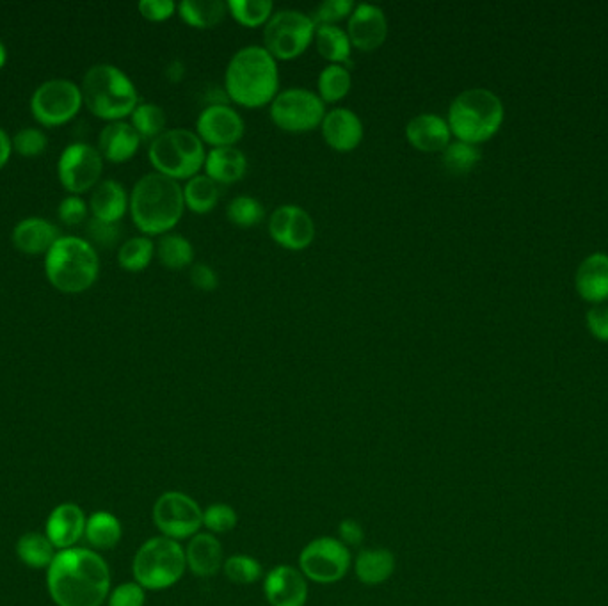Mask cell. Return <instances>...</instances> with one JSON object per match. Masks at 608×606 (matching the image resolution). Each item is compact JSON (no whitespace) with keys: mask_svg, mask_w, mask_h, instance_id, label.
I'll return each mask as SVG.
<instances>
[{"mask_svg":"<svg viewBox=\"0 0 608 606\" xmlns=\"http://www.w3.org/2000/svg\"><path fill=\"white\" fill-rule=\"evenodd\" d=\"M48 592L57 606H102L109 596L111 573L91 550L59 551L48 567Z\"/></svg>","mask_w":608,"mask_h":606,"instance_id":"obj_1","label":"cell"},{"mask_svg":"<svg viewBox=\"0 0 608 606\" xmlns=\"http://www.w3.org/2000/svg\"><path fill=\"white\" fill-rule=\"evenodd\" d=\"M224 91L230 102L260 109L271 105L280 93L278 61L265 50L264 45H248L233 54L224 72Z\"/></svg>","mask_w":608,"mask_h":606,"instance_id":"obj_2","label":"cell"},{"mask_svg":"<svg viewBox=\"0 0 608 606\" xmlns=\"http://www.w3.org/2000/svg\"><path fill=\"white\" fill-rule=\"evenodd\" d=\"M128 210L137 230L146 237L166 235L184 216V189L168 176L148 173L130 192Z\"/></svg>","mask_w":608,"mask_h":606,"instance_id":"obj_3","label":"cell"},{"mask_svg":"<svg viewBox=\"0 0 608 606\" xmlns=\"http://www.w3.org/2000/svg\"><path fill=\"white\" fill-rule=\"evenodd\" d=\"M82 102L100 120L123 121L139 105L136 86L127 73L112 64L91 66L82 84Z\"/></svg>","mask_w":608,"mask_h":606,"instance_id":"obj_4","label":"cell"},{"mask_svg":"<svg viewBox=\"0 0 608 606\" xmlns=\"http://www.w3.org/2000/svg\"><path fill=\"white\" fill-rule=\"evenodd\" d=\"M447 123L456 141L486 143L504 123L502 100L489 89H466L450 102Z\"/></svg>","mask_w":608,"mask_h":606,"instance_id":"obj_5","label":"cell"},{"mask_svg":"<svg viewBox=\"0 0 608 606\" xmlns=\"http://www.w3.org/2000/svg\"><path fill=\"white\" fill-rule=\"evenodd\" d=\"M45 272L52 287L64 294H80L98 280L100 258L88 240L61 237L45 256Z\"/></svg>","mask_w":608,"mask_h":606,"instance_id":"obj_6","label":"cell"},{"mask_svg":"<svg viewBox=\"0 0 608 606\" xmlns=\"http://www.w3.org/2000/svg\"><path fill=\"white\" fill-rule=\"evenodd\" d=\"M207 148L189 128H169L148 148V159L155 173L171 180H191L205 168Z\"/></svg>","mask_w":608,"mask_h":606,"instance_id":"obj_7","label":"cell"},{"mask_svg":"<svg viewBox=\"0 0 608 606\" xmlns=\"http://www.w3.org/2000/svg\"><path fill=\"white\" fill-rule=\"evenodd\" d=\"M187 562L185 550L178 541L164 535L148 539L137 550L132 564L136 582L144 591H164L182 580Z\"/></svg>","mask_w":608,"mask_h":606,"instance_id":"obj_8","label":"cell"},{"mask_svg":"<svg viewBox=\"0 0 608 606\" xmlns=\"http://www.w3.org/2000/svg\"><path fill=\"white\" fill-rule=\"evenodd\" d=\"M312 15L299 9H278L264 25V48L276 61L303 56L315 40Z\"/></svg>","mask_w":608,"mask_h":606,"instance_id":"obj_9","label":"cell"},{"mask_svg":"<svg viewBox=\"0 0 608 606\" xmlns=\"http://www.w3.org/2000/svg\"><path fill=\"white\" fill-rule=\"evenodd\" d=\"M269 116L283 132L304 134L320 127L326 116V104L312 89H283L269 105Z\"/></svg>","mask_w":608,"mask_h":606,"instance_id":"obj_10","label":"cell"},{"mask_svg":"<svg viewBox=\"0 0 608 606\" xmlns=\"http://www.w3.org/2000/svg\"><path fill=\"white\" fill-rule=\"evenodd\" d=\"M351 551L340 539L317 537L306 544L299 555V571L310 582H340L351 567Z\"/></svg>","mask_w":608,"mask_h":606,"instance_id":"obj_11","label":"cell"},{"mask_svg":"<svg viewBox=\"0 0 608 606\" xmlns=\"http://www.w3.org/2000/svg\"><path fill=\"white\" fill-rule=\"evenodd\" d=\"M82 105L80 86L66 79L43 82L31 98L32 116L43 127H61L72 121Z\"/></svg>","mask_w":608,"mask_h":606,"instance_id":"obj_12","label":"cell"},{"mask_svg":"<svg viewBox=\"0 0 608 606\" xmlns=\"http://www.w3.org/2000/svg\"><path fill=\"white\" fill-rule=\"evenodd\" d=\"M153 521L164 537L173 541L191 539L203 527V511L198 502L180 491H168L153 505Z\"/></svg>","mask_w":608,"mask_h":606,"instance_id":"obj_13","label":"cell"},{"mask_svg":"<svg viewBox=\"0 0 608 606\" xmlns=\"http://www.w3.org/2000/svg\"><path fill=\"white\" fill-rule=\"evenodd\" d=\"M104 157L98 148L86 143H73L64 148L57 162V175L64 189L79 196L100 184Z\"/></svg>","mask_w":608,"mask_h":606,"instance_id":"obj_14","label":"cell"},{"mask_svg":"<svg viewBox=\"0 0 608 606\" xmlns=\"http://www.w3.org/2000/svg\"><path fill=\"white\" fill-rule=\"evenodd\" d=\"M272 242L287 251H303L312 246L317 228L308 210L299 205H280L274 208L267 221Z\"/></svg>","mask_w":608,"mask_h":606,"instance_id":"obj_15","label":"cell"},{"mask_svg":"<svg viewBox=\"0 0 608 606\" xmlns=\"http://www.w3.org/2000/svg\"><path fill=\"white\" fill-rule=\"evenodd\" d=\"M196 134L212 148L235 146L246 134V121L230 104L207 105L196 120Z\"/></svg>","mask_w":608,"mask_h":606,"instance_id":"obj_16","label":"cell"},{"mask_svg":"<svg viewBox=\"0 0 608 606\" xmlns=\"http://www.w3.org/2000/svg\"><path fill=\"white\" fill-rule=\"evenodd\" d=\"M345 31L349 34L352 48H358L361 52H374L383 47L388 38V16L376 4H356L347 20Z\"/></svg>","mask_w":608,"mask_h":606,"instance_id":"obj_17","label":"cell"},{"mask_svg":"<svg viewBox=\"0 0 608 606\" xmlns=\"http://www.w3.org/2000/svg\"><path fill=\"white\" fill-rule=\"evenodd\" d=\"M320 132L329 148L340 153L356 150L365 137L363 121L356 112L347 107H335L326 111V116L320 123Z\"/></svg>","mask_w":608,"mask_h":606,"instance_id":"obj_18","label":"cell"},{"mask_svg":"<svg viewBox=\"0 0 608 606\" xmlns=\"http://www.w3.org/2000/svg\"><path fill=\"white\" fill-rule=\"evenodd\" d=\"M264 592L271 606H304L308 601V580L296 567H274L265 576Z\"/></svg>","mask_w":608,"mask_h":606,"instance_id":"obj_19","label":"cell"},{"mask_svg":"<svg viewBox=\"0 0 608 606\" xmlns=\"http://www.w3.org/2000/svg\"><path fill=\"white\" fill-rule=\"evenodd\" d=\"M450 137L452 132L447 118L440 114L422 112L413 116L406 125V139L418 152L441 153L450 144Z\"/></svg>","mask_w":608,"mask_h":606,"instance_id":"obj_20","label":"cell"},{"mask_svg":"<svg viewBox=\"0 0 608 606\" xmlns=\"http://www.w3.org/2000/svg\"><path fill=\"white\" fill-rule=\"evenodd\" d=\"M141 137L127 121H112L98 136V152L112 164H123L141 148Z\"/></svg>","mask_w":608,"mask_h":606,"instance_id":"obj_21","label":"cell"},{"mask_svg":"<svg viewBox=\"0 0 608 606\" xmlns=\"http://www.w3.org/2000/svg\"><path fill=\"white\" fill-rule=\"evenodd\" d=\"M63 235L59 233L56 226L41 219V217H27L24 221L16 224L11 240L20 253L29 256L47 255L52 246Z\"/></svg>","mask_w":608,"mask_h":606,"instance_id":"obj_22","label":"cell"},{"mask_svg":"<svg viewBox=\"0 0 608 606\" xmlns=\"http://www.w3.org/2000/svg\"><path fill=\"white\" fill-rule=\"evenodd\" d=\"M88 519L75 503H61L48 516L47 537L50 543L61 550H68L86 532Z\"/></svg>","mask_w":608,"mask_h":606,"instance_id":"obj_23","label":"cell"},{"mask_svg":"<svg viewBox=\"0 0 608 606\" xmlns=\"http://www.w3.org/2000/svg\"><path fill=\"white\" fill-rule=\"evenodd\" d=\"M185 562L191 569L192 575L212 578L219 573V569H223V546L216 535L200 532L191 537V541L187 544Z\"/></svg>","mask_w":608,"mask_h":606,"instance_id":"obj_24","label":"cell"},{"mask_svg":"<svg viewBox=\"0 0 608 606\" xmlns=\"http://www.w3.org/2000/svg\"><path fill=\"white\" fill-rule=\"evenodd\" d=\"M205 175L216 184L230 185L242 180L248 173V157L237 146L212 148L205 160Z\"/></svg>","mask_w":608,"mask_h":606,"instance_id":"obj_25","label":"cell"},{"mask_svg":"<svg viewBox=\"0 0 608 606\" xmlns=\"http://www.w3.org/2000/svg\"><path fill=\"white\" fill-rule=\"evenodd\" d=\"M89 208L95 219L105 223H120L130 208V196L120 182L104 180L93 189Z\"/></svg>","mask_w":608,"mask_h":606,"instance_id":"obj_26","label":"cell"},{"mask_svg":"<svg viewBox=\"0 0 608 606\" xmlns=\"http://www.w3.org/2000/svg\"><path fill=\"white\" fill-rule=\"evenodd\" d=\"M576 290L589 303L608 299V255L594 253L576 272Z\"/></svg>","mask_w":608,"mask_h":606,"instance_id":"obj_27","label":"cell"},{"mask_svg":"<svg viewBox=\"0 0 608 606\" xmlns=\"http://www.w3.org/2000/svg\"><path fill=\"white\" fill-rule=\"evenodd\" d=\"M354 573L365 585H381L395 573V555L384 548L363 550L354 560Z\"/></svg>","mask_w":608,"mask_h":606,"instance_id":"obj_28","label":"cell"},{"mask_svg":"<svg viewBox=\"0 0 608 606\" xmlns=\"http://www.w3.org/2000/svg\"><path fill=\"white\" fill-rule=\"evenodd\" d=\"M178 15L194 29H212L228 16V4L223 0H182Z\"/></svg>","mask_w":608,"mask_h":606,"instance_id":"obj_29","label":"cell"},{"mask_svg":"<svg viewBox=\"0 0 608 606\" xmlns=\"http://www.w3.org/2000/svg\"><path fill=\"white\" fill-rule=\"evenodd\" d=\"M315 47L329 64H347L351 61L352 43L349 34L340 25H319L315 31Z\"/></svg>","mask_w":608,"mask_h":606,"instance_id":"obj_30","label":"cell"},{"mask_svg":"<svg viewBox=\"0 0 608 606\" xmlns=\"http://www.w3.org/2000/svg\"><path fill=\"white\" fill-rule=\"evenodd\" d=\"M155 256L169 271H182L194 262V246L191 240L180 233L160 235L155 244Z\"/></svg>","mask_w":608,"mask_h":606,"instance_id":"obj_31","label":"cell"},{"mask_svg":"<svg viewBox=\"0 0 608 606\" xmlns=\"http://www.w3.org/2000/svg\"><path fill=\"white\" fill-rule=\"evenodd\" d=\"M184 203L187 210H191L196 216H205L208 212H212L219 203V184H216L212 178H208L205 173L192 176L191 180L185 182L184 187Z\"/></svg>","mask_w":608,"mask_h":606,"instance_id":"obj_32","label":"cell"},{"mask_svg":"<svg viewBox=\"0 0 608 606\" xmlns=\"http://www.w3.org/2000/svg\"><path fill=\"white\" fill-rule=\"evenodd\" d=\"M351 88V70L344 64H328L317 77V95L324 104H336L344 100Z\"/></svg>","mask_w":608,"mask_h":606,"instance_id":"obj_33","label":"cell"},{"mask_svg":"<svg viewBox=\"0 0 608 606\" xmlns=\"http://www.w3.org/2000/svg\"><path fill=\"white\" fill-rule=\"evenodd\" d=\"M86 539L96 550H112L120 543L121 525L111 512H95L86 523Z\"/></svg>","mask_w":608,"mask_h":606,"instance_id":"obj_34","label":"cell"},{"mask_svg":"<svg viewBox=\"0 0 608 606\" xmlns=\"http://www.w3.org/2000/svg\"><path fill=\"white\" fill-rule=\"evenodd\" d=\"M16 553L25 566L34 567V569H43L50 567L52 560L56 559V546L50 543L47 535L25 534L20 537V541L16 544Z\"/></svg>","mask_w":608,"mask_h":606,"instance_id":"obj_35","label":"cell"},{"mask_svg":"<svg viewBox=\"0 0 608 606\" xmlns=\"http://www.w3.org/2000/svg\"><path fill=\"white\" fill-rule=\"evenodd\" d=\"M155 258V242L146 235L132 237L121 244L118 264L128 272H141L152 264Z\"/></svg>","mask_w":608,"mask_h":606,"instance_id":"obj_36","label":"cell"},{"mask_svg":"<svg viewBox=\"0 0 608 606\" xmlns=\"http://www.w3.org/2000/svg\"><path fill=\"white\" fill-rule=\"evenodd\" d=\"M166 123V112L155 104H139L130 116V125L136 128L141 141L150 143L166 132Z\"/></svg>","mask_w":608,"mask_h":606,"instance_id":"obj_37","label":"cell"},{"mask_svg":"<svg viewBox=\"0 0 608 606\" xmlns=\"http://www.w3.org/2000/svg\"><path fill=\"white\" fill-rule=\"evenodd\" d=\"M228 15L244 27H260L274 15L271 0H228Z\"/></svg>","mask_w":608,"mask_h":606,"instance_id":"obj_38","label":"cell"},{"mask_svg":"<svg viewBox=\"0 0 608 606\" xmlns=\"http://www.w3.org/2000/svg\"><path fill=\"white\" fill-rule=\"evenodd\" d=\"M480 162V150L463 141H450L441 152V164L452 175H468Z\"/></svg>","mask_w":608,"mask_h":606,"instance_id":"obj_39","label":"cell"},{"mask_svg":"<svg viewBox=\"0 0 608 606\" xmlns=\"http://www.w3.org/2000/svg\"><path fill=\"white\" fill-rule=\"evenodd\" d=\"M226 217L239 228H253L264 221L265 208L255 196L240 194L226 205Z\"/></svg>","mask_w":608,"mask_h":606,"instance_id":"obj_40","label":"cell"},{"mask_svg":"<svg viewBox=\"0 0 608 606\" xmlns=\"http://www.w3.org/2000/svg\"><path fill=\"white\" fill-rule=\"evenodd\" d=\"M223 571L230 582L239 585L256 583L264 573L260 562L249 555H233L230 559L224 560Z\"/></svg>","mask_w":608,"mask_h":606,"instance_id":"obj_41","label":"cell"},{"mask_svg":"<svg viewBox=\"0 0 608 606\" xmlns=\"http://www.w3.org/2000/svg\"><path fill=\"white\" fill-rule=\"evenodd\" d=\"M237 512L228 503H212L203 511V527L210 534H228L237 527Z\"/></svg>","mask_w":608,"mask_h":606,"instance_id":"obj_42","label":"cell"},{"mask_svg":"<svg viewBox=\"0 0 608 606\" xmlns=\"http://www.w3.org/2000/svg\"><path fill=\"white\" fill-rule=\"evenodd\" d=\"M47 146V136L40 128H22L13 137V150L20 157H27V159L40 157L41 153H45L47 150Z\"/></svg>","mask_w":608,"mask_h":606,"instance_id":"obj_43","label":"cell"},{"mask_svg":"<svg viewBox=\"0 0 608 606\" xmlns=\"http://www.w3.org/2000/svg\"><path fill=\"white\" fill-rule=\"evenodd\" d=\"M356 8V2L352 0H324L317 8L313 9L312 20L315 25H338L342 20H349L352 11Z\"/></svg>","mask_w":608,"mask_h":606,"instance_id":"obj_44","label":"cell"},{"mask_svg":"<svg viewBox=\"0 0 608 606\" xmlns=\"http://www.w3.org/2000/svg\"><path fill=\"white\" fill-rule=\"evenodd\" d=\"M57 216L61 219V223L66 224V226H79L88 217V205H86V201L82 200L80 196L70 194L68 198H64L59 203Z\"/></svg>","mask_w":608,"mask_h":606,"instance_id":"obj_45","label":"cell"},{"mask_svg":"<svg viewBox=\"0 0 608 606\" xmlns=\"http://www.w3.org/2000/svg\"><path fill=\"white\" fill-rule=\"evenodd\" d=\"M88 235L89 239L93 240L98 246L112 248L120 240V224L105 223V221L91 217L88 223Z\"/></svg>","mask_w":608,"mask_h":606,"instance_id":"obj_46","label":"cell"},{"mask_svg":"<svg viewBox=\"0 0 608 606\" xmlns=\"http://www.w3.org/2000/svg\"><path fill=\"white\" fill-rule=\"evenodd\" d=\"M144 601L146 592L137 582L118 585L109 596V606H144Z\"/></svg>","mask_w":608,"mask_h":606,"instance_id":"obj_47","label":"cell"},{"mask_svg":"<svg viewBox=\"0 0 608 606\" xmlns=\"http://www.w3.org/2000/svg\"><path fill=\"white\" fill-rule=\"evenodd\" d=\"M137 8L139 13L150 22H166L175 15L178 6L173 0H141Z\"/></svg>","mask_w":608,"mask_h":606,"instance_id":"obj_48","label":"cell"},{"mask_svg":"<svg viewBox=\"0 0 608 606\" xmlns=\"http://www.w3.org/2000/svg\"><path fill=\"white\" fill-rule=\"evenodd\" d=\"M189 278H191L192 287L198 288L201 292H214L219 287V278H217L216 269L212 265H191Z\"/></svg>","mask_w":608,"mask_h":606,"instance_id":"obj_49","label":"cell"},{"mask_svg":"<svg viewBox=\"0 0 608 606\" xmlns=\"http://www.w3.org/2000/svg\"><path fill=\"white\" fill-rule=\"evenodd\" d=\"M338 535L347 548H358L365 539V532L356 519H344L338 525Z\"/></svg>","mask_w":608,"mask_h":606,"instance_id":"obj_50","label":"cell"},{"mask_svg":"<svg viewBox=\"0 0 608 606\" xmlns=\"http://www.w3.org/2000/svg\"><path fill=\"white\" fill-rule=\"evenodd\" d=\"M587 324H589L592 335L596 336L598 340L608 342V306L592 308L587 315Z\"/></svg>","mask_w":608,"mask_h":606,"instance_id":"obj_51","label":"cell"},{"mask_svg":"<svg viewBox=\"0 0 608 606\" xmlns=\"http://www.w3.org/2000/svg\"><path fill=\"white\" fill-rule=\"evenodd\" d=\"M164 75H166V79H168L169 82H173V84L182 82L185 77L184 61H182V59H173V61H169L166 70H164Z\"/></svg>","mask_w":608,"mask_h":606,"instance_id":"obj_52","label":"cell"},{"mask_svg":"<svg viewBox=\"0 0 608 606\" xmlns=\"http://www.w3.org/2000/svg\"><path fill=\"white\" fill-rule=\"evenodd\" d=\"M11 152H13V141H11L8 134L0 128V169L8 164Z\"/></svg>","mask_w":608,"mask_h":606,"instance_id":"obj_53","label":"cell"},{"mask_svg":"<svg viewBox=\"0 0 608 606\" xmlns=\"http://www.w3.org/2000/svg\"><path fill=\"white\" fill-rule=\"evenodd\" d=\"M6 59H8V52H6V47H4V45H2V41H0V70L4 68Z\"/></svg>","mask_w":608,"mask_h":606,"instance_id":"obj_54","label":"cell"}]
</instances>
